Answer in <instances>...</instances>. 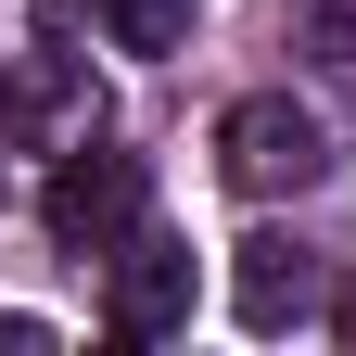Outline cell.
<instances>
[{"instance_id":"obj_4","label":"cell","mask_w":356,"mask_h":356,"mask_svg":"<svg viewBox=\"0 0 356 356\" xmlns=\"http://www.w3.org/2000/svg\"><path fill=\"white\" fill-rule=\"evenodd\" d=\"M229 318H242V331H293V318H318V254L280 242V229L242 242V254H229Z\"/></svg>"},{"instance_id":"obj_8","label":"cell","mask_w":356,"mask_h":356,"mask_svg":"<svg viewBox=\"0 0 356 356\" xmlns=\"http://www.w3.org/2000/svg\"><path fill=\"white\" fill-rule=\"evenodd\" d=\"M0 140H26V89H0Z\"/></svg>"},{"instance_id":"obj_3","label":"cell","mask_w":356,"mask_h":356,"mask_svg":"<svg viewBox=\"0 0 356 356\" xmlns=\"http://www.w3.org/2000/svg\"><path fill=\"white\" fill-rule=\"evenodd\" d=\"M102 331H115V343H165V331H191V242H165V229H127V242H115Z\"/></svg>"},{"instance_id":"obj_5","label":"cell","mask_w":356,"mask_h":356,"mask_svg":"<svg viewBox=\"0 0 356 356\" xmlns=\"http://www.w3.org/2000/svg\"><path fill=\"white\" fill-rule=\"evenodd\" d=\"M102 26H115V51H178L191 38V0H102Z\"/></svg>"},{"instance_id":"obj_6","label":"cell","mask_w":356,"mask_h":356,"mask_svg":"<svg viewBox=\"0 0 356 356\" xmlns=\"http://www.w3.org/2000/svg\"><path fill=\"white\" fill-rule=\"evenodd\" d=\"M0 356H51V318H26V305H0Z\"/></svg>"},{"instance_id":"obj_1","label":"cell","mask_w":356,"mask_h":356,"mask_svg":"<svg viewBox=\"0 0 356 356\" xmlns=\"http://www.w3.org/2000/svg\"><path fill=\"white\" fill-rule=\"evenodd\" d=\"M140 153H102V140H64V165L38 178V229H51L64 254H115L127 229H140Z\"/></svg>"},{"instance_id":"obj_7","label":"cell","mask_w":356,"mask_h":356,"mask_svg":"<svg viewBox=\"0 0 356 356\" xmlns=\"http://www.w3.org/2000/svg\"><path fill=\"white\" fill-rule=\"evenodd\" d=\"M331 331H343V356H356V280H343V293H331Z\"/></svg>"},{"instance_id":"obj_2","label":"cell","mask_w":356,"mask_h":356,"mask_svg":"<svg viewBox=\"0 0 356 356\" xmlns=\"http://www.w3.org/2000/svg\"><path fill=\"white\" fill-rule=\"evenodd\" d=\"M331 165V127L293 102V89H254V102H229L216 115V178H229V191H305V178Z\"/></svg>"}]
</instances>
